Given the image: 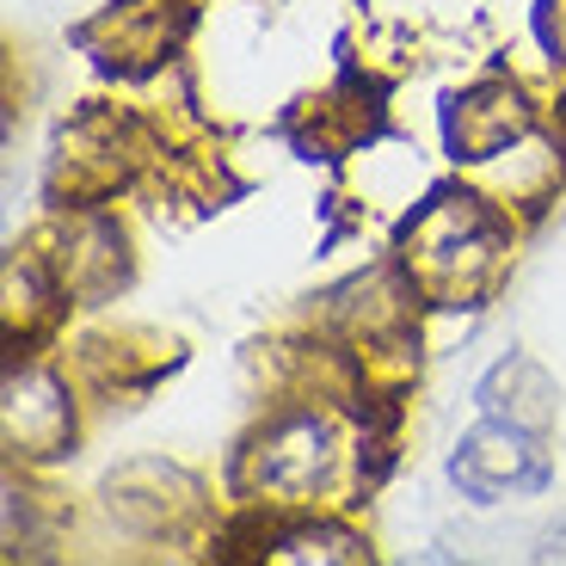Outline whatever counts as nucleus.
<instances>
[{"label": "nucleus", "instance_id": "nucleus-1", "mask_svg": "<svg viewBox=\"0 0 566 566\" xmlns=\"http://www.w3.org/2000/svg\"><path fill=\"white\" fill-rule=\"evenodd\" d=\"M395 395L364 388H283L241 431L228 455V505L283 517V511H352L395 468Z\"/></svg>", "mask_w": 566, "mask_h": 566}, {"label": "nucleus", "instance_id": "nucleus-2", "mask_svg": "<svg viewBox=\"0 0 566 566\" xmlns=\"http://www.w3.org/2000/svg\"><path fill=\"white\" fill-rule=\"evenodd\" d=\"M395 259L424 308H481L499 296L517 259V210L486 185H431L395 228Z\"/></svg>", "mask_w": 566, "mask_h": 566}, {"label": "nucleus", "instance_id": "nucleus-3", "mask_svg": "<svg viewBox=\"0 0 566 566\" xmlns=\"http://www.w3.org/2000/svg\"><path fill=\"white\" fill-rule=\"evenodd\" d=\"M93 511L117 542H136V548H160V554H191V548H216L222 536V499L203 481L191 462L179 455H124L99 474L93 486Z\"/></svg>", "mask_w": 566, "mask_h": 566}, {"label": "nucleus", "instance_id": "nucleus-4", "mask_svg": "<svg viewBox=\"0 0 566 566\" xmlns=\"http://www.w3.org/2000/svg\"><path fill=\"white\" fill-rule=\"evenodd\" d=\"M86 376L74 357H56L50 345H7L0 376V450L19 468H50L74 455L86 431Z\"/></svg>", "mask_w": 566, "mask_h": 566}, {"label": "nucleus", "instance_id": "nucleus-5", "mask_svg": "<svg viewBox=\"0 0 566 566\" xmlns=\"http://www.w3.org/2000/svg\"><path fill=\"white\" fill-rule=\"evenodd\" d=\"M443 481H450L455 499H462V505H474V511H499V505L542 499L554 486L548 431L481 412L468 431H455L450 455H443Z\"/></svg>", "mask_w": 566, "mask_h": 566}, {"label": "nucleus", "instance_id": "nucleus-6", "mask_svg": "<svg viewBox=\"0 0 566 566\" xmlns=\"http://www.w3.org/2000/svg\"><path fill=\"white\" fill-rule=\"evenodd\" d=\"M155 160L160 136L148 129V117L124 112V105H81L56 129L50 179H56V198H117Z\"/></svg>", "mask_w": 566, "mask_h": 566}, {"label": "nucleus", "instance_id": "nucleus-7", "mask_svg": "<svg viewBox=\"0 0 566 566\" xmlns=\"http://www.w3.org/2000/svg\"><path fill=\"white\" fill-rule=\"evenodd\" d=\"M38 247L56 265L74 308L112 302L136 277V241H129V222L117 216L112 198H56L50 222L38 228Z\"/></svg>", "mask_w": 566, "mask_h": 566}, {"label": "nucleus", "instance_id": "nucleus-8", "mask_svg": "<svg viewBox=\"0 0 566 566\" xmlns=\"http://www.w3.org/2000/svg\"><path fill=\"white\" fill-rule=\"evenodd\" d=\"M438 129H443V155H450L455 172L468 179H486L499 160H511L517 148L542 136V105L530 99L524 81H511V74H481V81L455 86L450 99L438 112Z\"/></svg>", "mask_w": 566, "mask_h": 566}, {"label": "nucleus", "instance_id": "nucleus-9", "mask_svg": "<svg viewBox=\"0 0 566 566\" xmlns=\"http://www.w3.org/2000/svg\"><path fill=\"white\" fill-rule=\"evenodd\" d=\"M179 31H185V0H112L81 31V43L117 74H155L160 62H172Z\"/></svg>", "mask_w": 566, "mask_h": 566}, {"label": "nucleus", "instance_id": "nucleus-10", "mask_svg": "<svg viewBox=\"0 0 566 566\" xmlns=\"http://www.w3.org/2000/svg\"><path fill=\"white\" fill-rule=\"evenodd\" d=\"M69 290H62L56 265L43 259L38 241L13 247L0 265V321H7V345H50L62 321H69Z\"/></svg>", "mask_w": 566, "mask_h": 566}, {"label": "nucleus", "instance_id": "nucleus-11", "mask_svg": "<svg viewBox=\"0 0 566 566\" xmlns=\"http://www.w3.org/2000/svg\"><path fill=\"white\" fill-rule=\"evenodd\" d=\"M474 412L554 431V419H560V382H554V369L542 364L536 352H517V345H511V352H499L493 364L474 376Z\"/></svg>", "mask_w": 566, "mask_h": 566}, {"label": "nucleus", "instance_id": "nucleus-12", "mask_svg": "<svg viewBox=\"0 0 566 566\" xmlns=\"http://www.w3.org/2000/svg\"><path fill=\"white\" fill-rule=\"evenodd\" d=\"M56 542V505L50 493H38V468L7 462V481H0V548L7 560H38Z\"/></svg>", "mask_w": 566, "mask_h": 566}]
</instances>
